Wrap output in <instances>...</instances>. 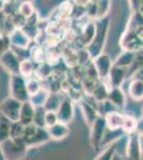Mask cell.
Instances as JSON below:
<instances>
[{"label":"cell","instance_id":"cell-31","mask_svg":"<svg viewBox=\"0 0 143 160\" xmlns=\"http://www.w3.org/2000/svg\"><path fill=\"white\" fill-rule=\"evenodd\" d=\"M96 7H97V18H103L109 11L110 1L109 0H97Z\"/></svg>","mask_w":143,"mask_h":160},{"label":"cell","instance_id":"cell-14","mask_svg":"<svg viewBox=\"0 0 143 160\" xmlns=\"http://www.w3.org/2000/svg\"><path fill=\"white\" fill-rule=\"evenodd\" d=\"M106 124H107V128L110 130H119L122 128V124H123L124 115L121 113L112 111V112L108 113L105 117Z\"/></svg>","mask_w":143,"mask_h":160},{"label":"cell","instance_id":"cell-23","mask_svg":"<svg viewBox=\"0 0 143 160\" xmlns=\"http://www.w3.org/2000/svg\"><path fill=\"white\" fill-rule=\"evenodd\" d=\"M45 114L46 110L43 106L41 107H34V115H33V122L35 126L41 128H46L45 126Z\"/></svg>","mask_w":143,"mask_h":160},{"label":"cell","instance_id":"cell-29","mask_svg":"<svg viewBox=\"0 0 143 160\" xmlns=\"http://www.w3.org/2000/svg\"><path fill=\"white\" fill-rule=\"evenodd\" d=\"M64 61L66 64L71 68H75L78 64V51H75L73 49H66L63 55Z\"/></svg>","mask_w":143,"mask_h":160},{"label":"cell","instance_id":"cell-43","mask_svg":"<svg viewBox=\"0 0 143 160\" xmlns=\"http://www.w3.org/2000/svg\"><path fill=\"white\" fill-rule=\"evenodd\" d=\"M142 114H143V111H142Z\"/></svg>","mask_w":143,"mask_h":160},{"label":"cell","instance_id":"cell-20","mask_svg":"<svg viewBox=\"0 0 143 160\" xmlns=\"http://www.w3.org/2000/svg\"><path fill=\"white\" fill-rule=\"evenodd\" d=\"M108 92H109V89L103 82L98 81V83L96 84V87L94 88L92 92V97L94 98L96 102H103V100H106L108 98Z\"/></svg>","mask_w":143,"mask_h":160},{"label":"cell","instance_id":"cell-38","mask_svg":"<svg viewBox=\"0 0 143 160\" xmlns=\"http://www.w3.org/2000/svg\"><path fill=\"white\" fill-rule=\"evenodd\" d=\"M138 13L143 15V0H140V4H139V10H138Z\"/></svg>","mask_w":143,"mask_h":160},{"label":"cell","instance_id":"cell-1","mask_svg":"<svg viewBox=\"0 0 143 160\" xmlns=\"http://www.w3.org/2000/svg\"><path fill=\"white\" fill-rule=\"evenodd\" d=\"M1 148L6 160H22L26 157L28 146L24 143L22 139H12L2 142Z\"/></svg>","mask_w":143,"mask_h":160},{"label":"cell","instance_id":"cell-9","mask_svg":"<svg viewBox=\"0 0 143 160\" xmlns=\"http://www.w3.org/2000/svg\"><path fill=\"white\" fill-rule=\"evenodd\" d=\"M93 64H94L96 72L98 74V77L100 79L108 78L110 69L112 68V63L109 58L108 55H100L95 57V60H93Z\"/></svg>","mask_w":143,"mask_h":160},{"label":"cell","instance_id":"cell-8","mask_svg":"<svg viewBox=\"0 0 143 160\" xmlns=\"http://www.w3.org/2000/svg\"><path fill=\"white\" fill-rule=\"evenodd\" d=\"M0 63L7 69L9 73L12 75L19 74V64L20 62L18 60L16 53L12 50H8L3 56L0 58Z\"/></svg>","mask_w":143,"mask_h":160},{"label":"cell","instance_id":"cell-42","mask_svg":"<svg viewBox=\"0 0 143 160\" xmlns=\"http://www.w3.org/2000/svg\"><path fill=\"white\" fill-rule=\"evenodd\" d=\"M141 160H143V153H142V157H141Z\"/></svg>","mask_w":143,"mask_h":160},{"label":"cell","instance_id":"cell-17","mask_svg":"<svg viewBox=\"0 0 143 160\" xmlns=\"http://www.w3.org/2000/svg\"><path fill=\"white\" fill-rule=\"evenodd\" d=\"M12 122L0 112V144L10 138Z\"/></svg>","mask_w":143,"mask_h":160},{"label":"cell","instance_id":"cell-12","mask_svg":"<svg viewBox=\"0 0 143 160\" xmlns=\"http://www.w3.org/2000/svg\"><path fill=\"white\" fill-rule=\"evenodd\" d=\"M97 105L98 104L93 105L89 100L82 102V104H81V109H82V113H84V121L89 124L90 126L92 125V123L94 122L96 120V118L98 117Z\"/></svg>","mask_w":143,"mask_h":160},{"label":"cell","instance_id":"cell-33","mask_svg":"<svg viewBox=\"0 0 143 160\" xmlns=\"http://www.w3.org/2000/svg\"><path fill=\"white\" fill-rule=\"evenodd\" d=\"M18 12H19L23 16H25L27 19L34 14V10H33L32 4H31L30 2H28V1L22 3V6L19 7V11H18Z\"/></svg>","mask_w":143,"mask_h":160},{"label":"cell","instance_id":"cell-19","mask_svg":"<svg viewBox=\"0 0 143 160\" xmlns=\"http://www.w3.org/2000/svg\"><path fill=\"white\" fill-rule=\"evenodd\" d=\"M62 100L63 99H61V97H60L58 93H51V94L48 95L47 99H46L43 107L45 108L46 111H54L56 112L59 109Z\"/></svg>","mask_w":143,"mask_h":160},{"label":"cell","instance_id":"cell-2","mask_svg":"<svg viewBox=\"0 0 143 160\" xmlns=\"http://www.w3.org/2000/svg\"><path fill=\"white\" fill-rule=\"evenodd\" d=\"M49 139H50V136L48 133V130L38 127L34 124L26 125L22 137V140L27 146L41 145V144L47 142Z\"/></svg>","mask_w":143,"mask_h":160},{"label":"cell","instance_id":"cell-3","mask_svg":"<svg viewBox=\"0 0 143 160\" xmlns=\"http://www.w3.org/2000/svg\"><path fill=\"white\" fill-rule=\"evenodd\" d=\"M10 92L11 96L15 99L24 102L29 100V94L27 92L26 88V79L22 75H12L10 79Z\"/></svg>","mask_w":143,"mask_h":160},{"label":"cell","instance_id":"cell-13","mask_svg":"<svg viewBox=\"0 0 143 160\" xmlns=\"http://www.w3.org/2000/svg\"><path fill=\"white\" fill-rule=\"evenodd\" d=\"M47 130H48L49 136H50V139H54V140L64 139L69 133V126H67L66 124L61 123V122H58L51 126V127H48Z\"/></svg>","mask_w":143,"mask_h":160},{"label":"cell","instance_id":"cell-25","mask_svg":"<svg viewBox=\"0 0 143 160\" xmlns=\"http://www.w3.org/2000/svg\"><path fill=\"white\" fill-rule=\"evenodd\" d=\"M26 88H27V92L29 94V96H32V95L36 94L38 91H40L42 88H41V82L40 79L38 77H29V78L26 79Z\"/></svg>","mask_w":143,"mask_h":160},{"label":"cell","instance_id":"cell-11","mask_svg":"<svg viewBox=\"0 0 143 160\" xmlns=\"http://www.w3.org/2000/svg\"><path fill=\"white\" fill-rule=\"evenodd\" d=\"M127 74V68H120V66H115L111 68L110 73H109V80H110V84L112 88H120L122 83H123L124 79Z\"/></svg>","mask_w":143,"mask_h":160},{"label":"cell","instance_id":"cell-15","mask_svg":"<svg viewBox=\"0 0 143 160\" xmlns=\"http://www.w3.org/2000/svg\"><path fill=\"white\" fill-rule=\"evenodd\" d=\"M107 99H109L115 107L119 108L124 107L126 102L125 95H124L123 91L120 88H111V89H109Z\"/></svg>","mask_w":143,"mask_h":160},{"label":"cell","instance_id":"cell-39","mask_svg":"<svg viewBox=\"0 0 143 160\" xmlns=\"http://www.w3.org/2000/svg\"><path fill=\"white\" fill-rule=\"evenodd\" d=\"M112 160H123L122 159V157L120 156V154H114V156H113V158H112Z\"/></svg>","mask_w":143,"mask_h":160},{"label":"cell","instance_id":"cell-16","mask_svg":"<svg viewBox=\"0 0 143 160\" xmlns=\"http://www.w3.org/2000/svg\"><path fill=\"white\" fill-rule=\"evenodd\" d=\"M9 38L11 44L19 48H25L28 45V42H29V38L19 29H15L13 31L11 34L9 35Z\"/></svg>","mask_w":143,"mask_h":160},{"label":"cell","instance_id":"cell-24","mask_svg":"<svg viewBox=\"0 0 143 160\" xmlns=\"http://www.w3.org/2000/svg\"><path fill=\"white\" fill-rule=\"evenodd\" d=\"M48 95H49V93L46 91V90L41 89L36 94L29 97V102L34 106V107H41V106H44V104H45Z\"/></svg>","mask_w":143,"mask_h":160},{"label":"cell","instance_id":"cell-6","mask_svg":"<svg viewBox=\"0 0 143 160\" xmlns=\"http://www.w3.org/2000/svg\"><path fill=\"white\" fill-rule=\"evenodd\" d=\"M140 136L137 131L129 133L126 143V157L127 160H141L142 148Z\"/></svg>","mask_w":143,"mask_h":160},{"label":"cell","instance_id":"cell-10","mask_svg":"<svg viewBox=\"0 0 143 160\" xmlns=\"http://www.w3.org/2000/svg\"><path fill=\"white\" fill-rule=\"evenodd\" d=\"M33 115H34V106H33L29 100L24 102L22 104L19 112V122L23 125H29L33 122Z\"/></svg>","mask_w":143,"mask_h":160},{"label":"cell","instance_id":"cell-22","mask_svg":"<svg viewBox=\"0 0 143 160\" xmlns=\"http://www.w3.org/2000/svg\"><path fill=\"white\" fill-rule=\"evenodd\" d=\"M135 55H136V53L132 52V51H125V52H124L123 55H121V57L116 60L114 65L120 66V68H129L135 60Z\"/></svg>","mask_w":143,"mask_h":160},{"label":"cell","instance_id":"cell-44","mask_svg":"<svg viewBox=\"0 0 143 160\" xmlns=\"http://www.w3.org/2000/svg\"><path fill=\"white\" fill-rule=\"evenodd\" d=\"M126 160H127V159H126Z\"/></svg>","mask_w":143,"mask_h":160},{"label":"cell","instance_id":"cell-21","mask_svg":"<svg viewBox=\"0 0 143 160\" xmlns=\"http://www.w3.org/2000/svg\"><path fill=\"white\" fill-rule=\"evenodd\" d=\"M96 34V27L93 22H89L84 26V32L81 34V43L84 45H89L93 41Z\"/></svg>","mask_w":143,"mask_h":160},{"label":"cell","instance_id":"cell-7","mask_svg":"<svg viewBox=\"0 0 143 160\" xmlns=\"http://www.w3.org/2000/svg\"><path fill=\"white\" fill-rule=\"evenodd\" d=\"M58 121L61 123L67 124L69 123L74 118V106H73V100L69 97H65L62 100L59 109L56 111Z\"/></svg>","mask_w":143,"mask_h":160},{"label":"cell","instance_id":"cell-4","mask_svg":"<svg viewBox=\"0 0 143 160\" xmlns=\"http://www.w3.org/2000/svg\"><path fill=\"white\" fill-rule=\"evenodd\" d=\"M106 129H107V124H106L105 117L98 115L96 120L91 125V135L90 140L91 144L94 148H98L103 143L104 137H105Z\"/></svg>","mask_w":143,"mask_h":160},{"label":"cell","instance_id":"cell-18","mask_svg":"<svg viewBox=\"0 0 143 160\" xmlns=\"http://www.w3.org/2000/svg\"><path fill=\"white\" fill-rule=\"evenodd\" d=\"M129 95L132 99L141 100L143 98V81L139 79H135L130 83L128 89Z\"/></svg>","mask_w":143,"mask_h":160},{"label":"cell","instance_id":"cell-35","mask_svg":"<svg viewBox=\"0 0 143 160\" xmlns=\"http://www.w3.org/2000/svg\"><path fill=\"white\" fill-rule=\"evenodd\" d=\"M11 42H10V38L8 35H3V37L0 38V58L9 50Z\"/></svg>","mask_w":143,"mask_h":160},{"label":"cell","instance_id":"cell-28","mask_svg":"<svg viewBox=\"0 0 143 160\" xmlns=\"http://www.w3.org/2000/svg\"><path fill=\"white\" fill-rule=\"evenodd\" d=\"M25 125H23L19 121L17 122H12L11 129H10V138L12 139H22L23 133H24Z\"/></svg>","mask_w":143,"mask_h":160},{"label":"cell","instance_id":"cell-26","mask_svg":"<svg viewBox=\"0 0 143 160\" xmlns=\"http://www.w3.org/2000/svg\"><path fill=\"white\" fill-rule=\"evenodd\" d=\"M35 72L34 64L30 60H24L19 64V75H22L24 78H29Z\"/></svg>","mask_w":143,"mask_h":160},{"label":"cell","instance_id":"cell-5","mask_svg":"<svg viewBox=\"0 0 143 160\" xmlns=\"http://www.w3.org/2000/svg\"><path fill=\"white\" fill-rule=\"evenodd\" d=\"M22 102L14 97H8L0 104V112L11 122H17L19 120V112L22 108Z\"/></svg>","mask_w":143,"mask_h":160},{"label":"cell","instance_id":"cell-27","mask_svg":"<svg viewBox=\"0 0 143 160\" xmlns=\"http://www.w3.org/2000/svg\"><path fill=\"white\" fill-rule=\"evenodd\" d=\"M137 125H138V121L135 118L129 117V115H124V120L123 124H122V128L125 132L129 133L135 132L137 131Z\"/></svg>","mask_w":143,"mask_h":160},{"label":"cell","instance_id":"cell-37","mask_svg":"<svg viewBox=\"0 0 143 160\" xmlns=\"http://www.w3.org/2000/svg\"><path fill=\"white\" fill-rule=\"evenodd\" d=\"M137 132L140 136H143V118L140 121H138V125H137Z\"/></svg>","mask_w":143,"mask_h":160},{"label":"cell","instance_id":"cell-41","mask_svg":"<svg viewBox=\"0 0 143 160\" xmlns=\"http://www.w3.org/2000/svg\"><path fill=\"white\" fill-rule=\"evenodd\" d=\"M3 3H4L3 0H0V12H1V10H2V7H3Z\"/></svg>","mask_w":143,"mask_h":160},{"label":"cell","instance_id":"cell-32","mask_svg":"<svg viewBox=\"0 0 143 160\" xmlns=\"http://www.w3.org/2000/svg\"><path fill=\"white\" fill-rule=\"evenodd\" d=\"M115 149H116V145L112 143L109 148H106L105 151H103V153L98 155L95 158V160H112L114 154H115Z\"/></svg>","mask_w":143,"mask_h":160},{"label":"cell","instance_id":"cell-34","mask_svg":"<svg viewBox=\"0 0 143 160\" xmlns=\"http://www.w3.org/2000/svg\"><path fill=\"white\" fill-rule=\"evenodd\" d=\"M58 117H57V113L54 111H46L45 114V126L46 128L51 127L56 123H58Z\"/></svg>","mask_w":143,"mask_h":160},{"label":"cell","instance_id":"cell-36","mask_svg":"<svg viewBox=\"0 0 143 160\" xmlns=\"http://www.w3.org/2000/svg\"><path fill=\"white\" fill-rule=\"evenodd\" d=\"M91 1L92 0H74L75 4L79 8H87L91 3Z\"/></svg>","mask_w":143,"mask_h":160},{"label":"cell","instance_id":"cell-30","mask_svg":"<svg viewBox=\"0 0 143 160\" xmlns=\"http://www.w3.org/2000/svg\"><path fill=\"white\" fill-rule=\"evenodd\" d=\"M51 65L49 63H44V64H41L38 66V68L35 71V74H36V77L38 79H46L48 77H50L51 73H53V69H51Z\"/></svg>","mask_w":143,"mask_h":160},{"label":"cell","instance_id":"cell-40","mask_svg":"<svg viewBox=\"0 0 143 160\" xmlns=\"http://www.w3.org/2000/svg\"><path fill=\"white\" fill-rule=\"evenodd\" d=\"M0 160H6L4 159V155H3V152H2L1 145H0Z\"/></svg>","mask_w":143,"mask_h":160}]
</instances>
